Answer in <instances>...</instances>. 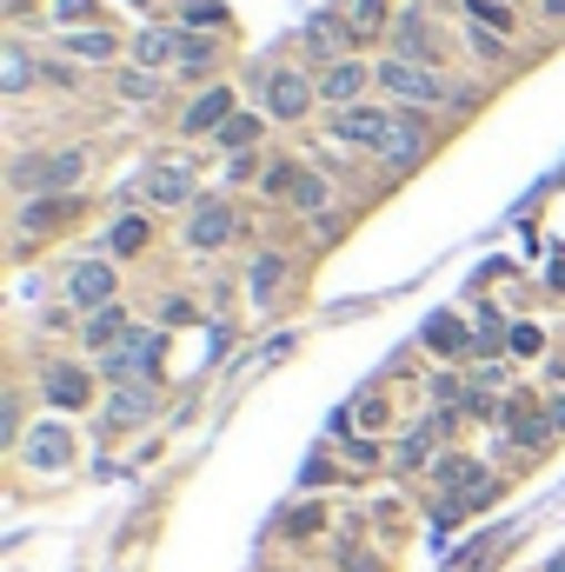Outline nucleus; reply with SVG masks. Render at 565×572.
Listing matches in <instances>:
<instances>
[{
  "label": "nucleus",
  "instance_id": "obj_13",
  "mask_svg": "<svg viewBox=\"0 0 565 572\" xmlns=\"http://www.w3.org/2000/svg\"><path fill=\"white\" fill-rule=\"evenodd\" d=\"M147 200L153 207H186L193 200V173L186 167H153L147 173Z\"/></svg>",
  "mask_w": 565,
  "mask_h": 572
},
{
  "label": "nucleus",
  "instance_id": "obj_33",
  "mask_svg": "<svg viewBox=\"0 0 565 572\" xmlns=\"http://www.w3.org/2000/svg\"><path fill=\"white\" fill-rule=\"evenodd\" d=\"M286 533H293V540L320 533V506H300V513H286Z\"/></svg>",
  "mask_w": 565,
  "mask_h": 572
},
{
  "label": "nucleus",
  "instance_id": "obj_26",
  "mask_svg": "<svg viewBox=\"0 0 565 572\" xmlns=\"http://www.w3.org/2000/svg\"><path fill=\"white\" fill-rule=\"evenodd\" d=\"M140 247H147V220H140V213L113 220V253H140Z\"/></svg>",
  "mask_w": 565,
  "mask_h": 572
},
{
  "label": "nucleus",
  "instance_id": "obj_16",
  "mask_svg": "<svg viewBox=\"0 0 565 572\" xmlns=\"http://www.w3.org/2000/svg\"><path fill=\"white\" fill-rule=\"evenodd\" d=\"M127 333H133V320H127L120 307H100V313H87V347H93V353H107V347H120Z\"/></svg>",
  "mask_w": 565,
  "mask_h": 572
},
{
  "label": "nucleus",
  "instance_id": "obj_6",
  "mask_svg": "<svg viewBox=\"0 0 565 572\" xmlns=\"http://www.w3.org/2000/svg\"><path fill=\"white\" fill-rule=\"evenodd\" d=\"M366 87H373V67H366V60H333V67L320 73V100H333V107H360Z\"/></svg>",
  "mask_w": 565,
  "mask_h": 572
},
{
  "label": "nucleus",
  "instance_id": "obj_34",
  "mask_svg": "<svg viewBox=\"0 0 565 572\" xmlns=\"http://www.w3.org/2000/svg\"><path fill=\"white\" fill-rule=\"evenodd\" d=\"M186 27H220V7L213 0H186Z\"/></svg>",
  "mask_w": 565,
  "mask_h": 572
},
{
  "label": "nucleus",
  "instance_id": "obj_24",
  "mask_svg": "<svg viewBox=\"0 0 565 572\" xmlns=\"http://www.w3.org/2000/svg\"><path fill=\"white\" fill-rule=\"evenodd\" d=\"M27 80H33V60H27L20 47H7V60H0V87H7V93H20Z\"/></svg>",
  "mask_w": 565,
  "mask_h": 572
},
{
  "label": "nucleus",
  "instance_id": "obj_37",
  "mask_svg": "<svg viewBox=\"0 0 565 572\" xmlns=\"http://www.w3.org/2000/svg\"><path fill=\"white\" fill-rule=\"evenodd\" d=\"M53 13H60V20H87V13H93V0H53Z\"/></svg>",
  "mask_w": 565,
  "mask_h": 572
},
{
  "label": "nucleus",
  "instance_id": "obj_23",
  "mask_svg": "<svg viewBox=\"0 0 565 572\" xmlns=\"http://www.w3.org/2000/svg\"><path fill=\"white\" fill-rule=\"evenodd\" d=\"M306 47H313V53H340V47H346V27H340V20H313V27H306Z\"/></svg>",
  "mask_w": 565,
  "mask_h": 572
},
{
  "label": "nucleus",
  "instance_id": "obj_22",
  "mask_svg": "<svg viewBox=\"0 0 565 572\" xmlns=\"http://www.w3.org/2000/svg\"><path fill=\"white\" fill-rule=\"evenodd\" d=\"M386 27V0H346V33H380Z\"/></svg>",
  "mask_w": 565,
  "mask_h": 572
},
{
  "label": "nucleus",
  "instance_id": "obj_7",
  "mask_svg": "<svg viewBox=\"0 0 565 572\" xmlns=\"http://www.w3.org/2000/svg\"><path fill=\"white\" fill-rule=\"evenodd\" d=\"M67 293H73V307H87V313L113 307V267H107V260H80L73 280H67Z\"/></svg>",
  "mask_w": 565,
  "mask_h": 572
},
{
  "label": "nucleus",
  "instance_id": "obj_31",
  "mask_svg": "<svg viewBox=\"0 0 565 572\" xmlns=\"http://www.w3.org/2000/svg\"><path fill=\"white\" fill-rule=\"evenodd\" d=\"M466 7H473V20H486L493 33H506V27H513V13H506V0H466Z\"/></svg>",
  "mask_w": 565,
  "mask_h": 572
},
{
  "label": "nucleus",
  "instance_id": "obj_9",
  "mask_svg": "<svg viewBox=\"0 0 565 572\" xmlns=\"http://www.w3.org/2000/svg\"><path fill=\"white\" fill-rule=\"evenodd\" d=\"M233 227H240V220H233V207L200 200V207H193V220H186V240L206 253V247H226V240H233Z\"/></svg>",
  "mask_w": 565,
  "mask_h": 572
},
{
  "label": "nucleus",
  "instance_id": "obj_11",
  "mask_svg": "<svg viewBox=\"0 0 565 572\" xmlns=\"http://www.w3.org/2000/svg\"><path fill=\"white\" fill-rule=\"evenodd\" d=\"M67 460H73L67 427H40V433H27V466H33V473H60Z\"/></svg>",
  "mask_w": 565,
  "mask_h": 572
},
{
  "label": "nucleus",
  "instance_id": "obj_2",
  "mask_svg": "<svg viewBox=\"0 0 565 572\" xmlns=\"http://www.w3.org/2000/svg\"><path fill=\"white\" fill-rule=\"evenodd\" d=\"M100 373H107V380H120V387H127V380H153V373H160V333L133 327L120 347H107V353H100Z\"/></svg>",
  "mask_w": 565,
  "mask_h": 572
},
{
  "label": "nucleus",
  "instance_id": "obj_36",
  "mask_svg": "<svg viewBox=\"0 0 565 572\" xmlns=\"http://www.w3.org/2000/svg\"><path fill=\"white\" fill-rule=\"evenodd\" d=\"M353 420H360V427H380V420H386V400H360Z\"/></svg>",
  "mask_w": 565,
  "mask_h": 572
},
{
  "label": "nucleus",
  "instance_id": "obj_21",
  "mask_svg": "<svg viewBox=\"0 0 565 572\" xmlns=\"http://www.w3.org/2000/svg\"><path fill=\"white\" fill-rule=\"evenodd\" d=\"M506 340H513V327H506L493 307H480V320H473V347H480V353H493V347H506Z\"/></svg>",
  "mask_w": 565,
  "mask_h": 572
},
{
  "label": "nucleus",
  "instance_id": "obj_25",
  "mask_svg": "<svg viewBox=\"0 0 565 572\" xmlns=\"http://www.w3.org/2000/svg\"><path fill=\"white\" fill-rule=\"evenodd\" d=\"M293 207H300V213H326V180H320V173H300Z\"/></svg>",
  "mask_w": 565,
  "mask_h": 572
},
{
  "label": "nucleus",
  "instance_id": "obj_19",
  "mask_svg": "<svg viewBox=\"0 0 565 572\" xmlns=\"http://www.w3.org/2000/svg\"><path fill=\"white\" fill-rule=\"evenodd\" d=\"M180 47H186V33H173V27H147V33H140V60H147V67L180 60Z\"/></svg>",
  "mask_w": 565,
  "mask_h": 572
},
{
  "label": "nucleus",
  "instance_id": "obj_39",
  "mask_svg": "<svg viewBox=\"0 0 565 572\" xmlns=\"http://www.w3.org/2000/svg\"><path fill=\"white\" fill-rule=\"evenodd\" d=\"M546 20H565V0H546Z\"/></svg>",
  "mask_w": 565,
  "mask_h": 572
},
{
  "label": "nucleus",
  "instance_id": "obj_12",
  "mask_svg": "<svg viewBox=\"0 0 565 572\" xmlns=\"http://www.w3.org/2000/svg\"><path fill=\"white\" fill-rule=\"evenodd\" d=\"M226 120H233V93H226V87H206V93L186 107V120H180V127H186V133H220Z\"/></svg>",
  "mask_w": 565,
  "mask_h": 572
},
{
  "label": "nucleus",
  "instance_id": "obj_32",
  "mask_svg": "<svg viewBox=\"0 0 565 572\" xmlns=\"http://www.w3.org/2000/svg\"><path fill=\"white\" fill-rule=\"evenodd\" d=\"M120 93H127V100H153V93H160V80H153V73H127V80H120Z\"/></svg>",
  "mask_w": 565,
  "mask_h": 572
},
{
  "label": "nucleus",
  "instance_id": "obj_28",
  "mask_svg": "<svg viewBox=\"0 0 565 572\" xmlns=\"http://www.w3.org/2000/svg\"><path fill=\"white\" fill-rule=\"evenodd\" d=\"M260 187H266V193H286V200H293V187H300V167H293V160H273Z\"/></svg>",
  "mask_w": 565,
  "mask_h": 572
},
{
  "label": "nucleus",
  "instance_id": "obj_35",
  "mask_svg": "<svg viewBox=\"0 0 565 572\" xmlns=\"http://www.w3.org/2000/svg\"><path fill=\"white\" fill-rule=\"evenodd\" d=\"M506 347H513V353H539V347H546V333H539V327H513V340H506Z\"/></svg>",
  "mask_w": 565,
  "mask_h": 572
},
{
  "label": "nucleus",
  "instance_id": "obj_40",
  "mask_svg": "<svg viewBox=\"0 0 565 572\" xmlns=\"http://www.w3.org/2000/svg\"><path fill=\"white\" fill-rule=\"evenodd\" d=\"M553 287H559V293H565V260H559V267H553Z\"/></svg>",
  "mask_w": 565,
  "mask_h": 572
},
{
  "label": "nucleus",
  "instance_id": "obj_15",
  "mask_svg": "<svg viewBox=\"0 0 565 572\" xmlns=\"http://www.w3.org/2000/svg\"><path fill=\"white\" fill-rule=\"evenodd\" d=\"M420 340H426V347H433V353H466V347H473V327H466V320H460V313H433V320H426V333H420Z\"/></svg>",
  "mask_w": 565,
  "mask_h": 572
},
{
  "label": "nucleus",
  "instance_id": "obj_5",
  "mask_svg": "<svg viewBox=\"0 0 565 572\" xmlns=\"http://www.w3.org/2000/svg\"><path fill=\"white\" fill-rule=\"evenodd\" d=\"M260 93H266V113H273V120H300V113L313 107V80H306V73H293V67L260 73Z\"/></svg>",
  "mask_w": 565,
  "mask_h": 572
},
{
  "label": "nucleus",
  "instance_id": "obj_29",
  "mask_svg": "<svg viewBox=\"0 0 565 572\" xmlns=\"http://www.w3.org/2000/svg\"><path fill=\"white\" fill-rule=\"evenodd\" d=\"M67 47H73L80 60H107V53H113V33H73Z\"/></svg>",
  "mask_w": 565,
  "mask_h": 572
},
{
  "label": "nucleus",
  "instance_id": "obj_17",
  "mask_svg": "<svg viewBox=\"0 0 565 572\" xmlns=\"http://www.w3.org/2000/svg\"><path fill=\"white\" fill-rule=\"evenodd\" d=\"M147 413H153V393H147V387H120V393L107 400V420H113V427H140Z\"/></svg>",
  "mask_w": 565,
  "mask_h": 572
},
{
  "label": "nucleus",
  "instance_id": "obj_30",
  "mask_svg": "<svg viewBox=\"0 0 565 572\" xmlns=\"http://www.w3.org/2000/svg\"><path fill=\"white\" fill-rule=\"evenodd\" d=\"M180 67H186V73H200V67H213V40H200V33H186V47H180Z\"/></svg>",
  "mask_w": 565,
  "mask_h": 572
},
{
  "label": "nucleus",
  "instance_id": "obj_18",
  "mask_svg": "<svg viewBox=\"0 0 565 572\" xmlns=\"http://www.w3.org/2000/svg\"><path fill=\"white\" fill-rule=\"evenodd\" d=\"M426 47H433V20H426V7L400 13V60H420Z\"/></svg>",
  "mask_w": 565,
  "mask_h": 572
},
{
  "label": "nucleus",
  "instance_id": "obj_20",
  "mask_svg": "<svg viewBox=\"0 0 565 572\" xmlns=\"http://www.w3.org/2000/svg\"><path fill=\"white\" fill-rule=\"evenodd\" d=\"M280 280H286V260H280V253H260V260H253V273H246V293H253V300H273V293H280Z\"/></svg>",
  "mask_w": 565,
  "mask_h": 572
},
{
  "label": "nucleus",
  "instance_id": "obj_1",
  "mask_svg": "<svg viewBox=\"0 0 565 572\" xmlns=\"http://www.w3.org/2000/svg\"><path fill=\"white\" fill-rule=\"evenodd\" d=\"M380 87H386L393 100H406V107H433V100H453V87H446V80H440V73L426 67V60H400V53H393V60L380 67Z\"/></svg>",
  "mask_w": 565,
  "mask_h": 572
},
{
  "label": "nucleus",
  "instance_id": "obj_41",
  "mask_svg": "<svg viewBox=\"0 0 565 572\" xmlns=\"http://www.w3.org/2000/svg\"><path fill=\"white\" fill-rule=\"evenodd\" d=\"M546 572H565V553H553V560H546Z\"/></svg>",
  "mask_w": 565,
  "mask_h": 572
},
{
  "label": "nucleus",
  "instance_id": "obj_10",
  "mask_svg": "<svg viewBox=\"0 0 565 572\" xmlns=\"http://www.w3.org/2000/svg\"><path fill=\"white\" fill-rule=\"evenodd\" d=\"M80 207L67 200V193H40V200H27V213H20V233L27 240H40V233H53V227H67Z\"/></svg>",
  "mask_w": 565,
  "mask_h": 572
},
{
  "label": "nucleus",
  "instance_id": "obj_8",
  "mask_svg": "<svg viewBox=\"0 0 565 572\" xmlns=\"http://www.w3.org/2000/svg\"><path fill=\"white\" fill-rule=\"evenodd\" d=\"M380 160H386V167H400V173H406V167H420V160H426V120H420V113H400V120H393V140H386V153H380Z\"/></svg>",
  "mask_w": 565,
  "mask_h": 572
},
{
  "label": "nucleus",
  "instance_id": "obj_38",
  "mask_svg": "<svg viewBox=\"0 0 565 572\" xmlns=\"http://www.w3.org/2000/svg\"><path fill=\"white\" fill-rule=\"evenodd\" d=\"M546 420H553V433H565V393L553 400V413H546Z\"/></svg>",
  "mask_w": 565,
  "mask_h": 572
},
{
  "label": "nucleus",
  "instance_id": "obj_4",
  "mask_svg": "<svg viewBox=\"0 0 565 572\" xmlns=\"http://www.w3.org/2000/svg\"><path fill=\"white\" fill-rule=\"evenodd\" d=\"M393 120H400V113H386V107H340V113H333V140L386 153V140H393Z\"/></svg>",
  "mask_w": 565,
  "mask_h": 572
},
{
  "label": "nucleus",
  "instance_id": "obj_14",
  "mask_svg": "<svg viewBox=\"0 0 565 572\" xmlns=\"http://www.w3.org/2000/svg\"><path fill=\"white\" fill-rule=\"evenodd\" d=\"M47 400L73 413V407H87V400H93V380H87L80 367H47Z\"/></svg>",
  "mask_w": 565,
  "mask_h": 572
},
{
  "label": "nucleus",
  "instance_id": "obj_3",
  "mask_svg": "<svg viewBox=\"0 0 565 572\" xmlns=\"http://www.w3.org/2000/svg\"><path fill=\"white\" fill-rule=\"evenodd\" d=\"M80 173H87V153H40V160L13 167V187L20 193H67Z\"/></svg>",
  "mask_w": 565,
  "mask_h": 572
},
{
  "label": "nucleus",
  "instance_id": "obj_27",
  "mask_svg": "<svg viewBox=\"0 0 565 572\" xmlns=\"http://www.w3.org/2000/svg\"><path fill=\"white\" fill-rule=\"evenodd\" d=\"M253 133H260V113H233V120L220 127V147H233V153H240V147H246Z\"/></svg>",
  "mask_w": 565,
  "mask_h": 572
}]
</instances>
